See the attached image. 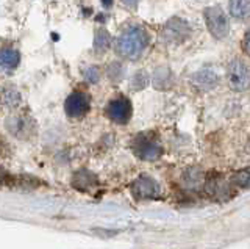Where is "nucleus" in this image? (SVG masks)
I'll use <instances>...</instances> for the list:
<instances>
[{
    "label": "nucleus",
    "instance_id": "nucleus-13",
    "mask_svg": "<svg viewBox=\"0 0 250 249\" xmlns=\"http://www.w3.org/2000/svg\"><path fill=\"white\" fill-rule=\"evenodd\" d=\"M153 87L158 91H166L174 85V74L167 66H158L152 75Z\"/></svg>",
    "mask_w": 250,
    "mask_h": 249
},
{
    "label": "nucleus",
    "instance_id": "nucleus-2",
    "mask_svg": "<svg viewBox=\"0 0 250 249\" xmlns=\"http://www.w3.org/2000/svg\"><path fill=\"white\" fill-rule=\"evenodd\" d=\"M227 80L233 91L242 92L250 88V68L244 60L234 58L227 68Z\"/></svg>",
    "mask_w": 250,
    "mask_h": 249
},
{
    "label": "nucleus",
    "instance_id": "nucleus-24",
    "mask_svg": "<svg viewBox=\"0 0 250 249\" xmlns=\"http://www.w3.org/2000/svg\"><path fill=\"white\" fill-rule=\"evenodd\" d=\"M102 3H104L106 8H109V6L113 5V0H102Z\"/></svg>",
    "mask_w": 250,
    "mask_h": 249
},
{
    "label": "nucleus",
    "instance_id": "nucleus-20",
    "mask_svg": "<svg viewBox=\"0 0 250 249\" xmlns=\"http://www.w3.org/2000/svg\"><path fill=\"white\" fill-rule=\"evenodd\" d=\"M83 77H84V80L88 83H97L100 80V77H102V69L99 66H96V65L88 66L83 71Z\"/></svg>",
    "mask_w": 250,
    "mask_h": 249
},
{
    "label": "nucleus",
    "instance_id": "nucleus-8",
    "mask_svg": "<svg viewBox=\"0 0 250 249\" xmlns=\"http://www.w3.org/2000/svg\"><path fill=\"white\" fill-rule=\"evenodd\" d=\"M131 194L136 199H153L158 196L160 185L156 183L155 179L148 176H141L130 186Z\"/></svg>",
    "mask_w": 250,
    "mask_h": 249
},
{
    "label": "nucleus",
    "instance_id": "nucleus-16",
    "mask_svg": "<svg viewBox=\"0 0 250 249\" xmlns=\"http://www.w3.org/2000/svg\"><path fill=\"white\" fill-rule=\"evenodd\" d=\"M111 43H113V38L108 33V30H105V28L96 30V35H94V52H96L97 55L105 53L109 49Z\"/></svg>",
    "mask_w": 250,
    "mask_h": 249
},
{
    "label": "nucleus",
    "instance_id": "nucleus-7",
    "mask_svg": "<svg viewBox=\"0 0 250 249\" xmlns=\"http://www.w3.org/2000/svg\"><path fill=\"white\" fill-rule=\"evenodd\" d=\"M106 116L116 124H127L131 118L133 108L127 97H116L106 105Z\"/></svg>",
    "mask_w": 250,
    "mask_h": 249
},
{
    "label": "nucleus",
    "instance_id": "nucleus-6",
    "mask_svg": "<svg viewBox=\"0 0 250 249\" xmlns=\"http://www.w3.org/2000/svg\"><path fill=\"white\" fill-rule=\"evenodd\" d=\"M91 108V99L86 92L82 91H74L67 96L64 102V112L69 118H83V116L89 112Z\"/></svg>",
    "mask_w": 250,
    "mask_h": 249
},
{
    "label": "nucleus",
    "instance_id": "nucleus-19",
    "mask_svg": "<svg viewBox=\"0 0 250 249\" xmlns=\"http://www.w3.org/2000/svg\"><path fill=\"white\" fill-rule=\"evenodd\" d=\"M148 82H150V77H148V74L146 71H138L131 79V88L135 91H141V90H144L147 87Z\"/></svg>",
    "mask_w": 250,
    "mask_h": 249
},
{
    "label": "nucleus",
    "instance_id": "nucleus-18",
    "mask_svg": "<svg viewBox=\"0 0 250 249\" xmlns=\"http://www.w3.org/2000/svg\"><path fill=\"white\" fill-rule=\"evenodd\" d=\"M231 183L241 188H250V168L239 169L231 176Z\"/></svg>",
    "mask_w": 250,
    "mask_h": 249
},
{
    "label": "nucleus",
    "instance_id": "nucleus-12",
    "mask_svg": "<svg viewBox=\"0 0 250 249\" xmlns=\"http://www.w3.org/2000/svg\"><path fill=\"white\" fill-rule=\"evenodd\" d=\"M21 63V53L13 47H2L0 49V71L11 72Z\"/></svg>",
    "mask_w": 250,
    "mask_h": 249
},
{
    "label": "nucleus",
    "instance_id": "nucleus-5",
    "mask_svg": "<svg viewBox=\"0 0 250 249\" xmlns=\"http://www.w3.org/2000/svg\"><path fill=\"white\" fill-rule=\"evenodd\" d=\"M191 35V27L180 18L169 19L161 28V40L166 44H182Z\"/></svg>",
    "mask_w": 250,
    "mask_h": 249
},
{
    "label": "nucleus",
    "instance_id": "nucleus-23",
    "mask_svg": "<svg viewBox=\"0 0 250 249\" xmlns=\"http://www.w3.org/2000/svg\"><path fill=\"white\" fill-rule=\"evenodd\" d=\"M244 50H246L247 55H250V30L244 36Z\"/></svg>",
    "mask_w": 250,
    "mask_h": 249
},
{
    "label": "nucleus",
    "instance_id": "nucleus-9",
    "mask_svg": "<svg viewBox=\"0 0 250 249\" xmlns=\"http://www.w3.org/2000/svg\"><path fill=\"white\" fill-rule=\"evenodd\" d=\"M205 191L213 198H229L230 196V183L225 181L221 173H208L205 177Z\"/></svg>",
    "mask_w": 250,
    "mask_h": 249
},
{
    "label": "nucleus",
    "instance_id": "nucleus-3",
    "mask_svg": "<svg viewBox=\"0 0 250 249\" xmlns=\"http://www.w3.org/2000/svg\"><path fill=\"white\" fill-rule=\"evenodd\" d=\"M207 27L216 40H224L230 33V22L221 6H208L203 11Z\"/></svg>",
    "mask_w": 250,
    "mask_h": 249
},
{
    "label": "nucleus",
    "instance_id": "nucleus-1",
    "mask_svg": "<svg viewBox=\"0 0 250 249\" xmlns=\"http://www.w3.org/2000/svg\"><path fill=\"white\" fill-rule=\"evenodd\" d=\"M148 47V35L141 25H131L125 28L116 40V53L121 58L135 61L144 55Z\"/></svg>",
    "mask_w": 250,
    "mask_h": 249
},
{
    "label": "nucleus",
    "instance_id": "nucleus-22",
    "mask_svg": "<svg viewBox=\"0 0 250 249\" xmlns=\"http://www.w3.org/2000/svg\"><path fill=\"white\" fill-rule=\"evenodd\" d=\"M121 2H122V5L125 6V8L133 10V8H136V6H138L139 0H121Z\"/></svg>",
    "mask_w": 250,
    "mask_h": 249
},
{
    "label": "nucleus",
    "instance_id": "nucleus-17",
    "mask_svg": "<svg viewBox=\"0 0 250 249\" xmlns=\"http://www.w3.org/2000/svg\"><path fill=\"white\" fill-rule=\"evenodd\" d=\"M106 77L113 83H119L125 77V69L122 66L121 61H111L106 68Z\"/></svg>",
    "mask_w": 250,
    "mask_h": 249
},
{
    "label": "nucleus",
    "instance_id": "nucleus-21",
    "mask_svg": "<svg viewBox=\"0 0 250 249\" xmlns=\"http://www.w3.org/2000/svg\"><path fill=\"white\" fill-rule=\"evenodd\" d=\"M3 102L10 107H16L21 102V96L16 90H5L3 92Z\"/></svg>",
    "mask_w": 250,
    "mask_h": 249
},
{
    "label": "nucleus",
    "instance_id": "nucleus-15",
    "mask_svg": "<svg viewBox=\"0 0 250 249\" xmlns=\"http://www.w3.org/2000/svg\"><path fill=\"white\" fill-rule=\"evenodd\" d=\"M230 14L238 21H249L250 0H230Z\"/></svg>",
    "mask_w": 250,
    "mask_h": 249
},
{
    "label": "nucleus",
    "instance_id": "nucleus-10",
    "mask_svg": "<svg viewBox=\"0 0 250 249\" xmlns=\"http://www.w3.org/2000/svg\"><path fill=\"white\" fill-rule=\"evenodd\" d=\"M191 83L199 91H211L219 85V75L213 71V69L205 68V69H200V71L192 74Z\"/></svg>",
    "mask_w": 250,
    "mask_h": 249
},
{
    "label": "nucleus",
    "instance_id": "nucleus-14",
    "mask_svg": "<svg viewBox=\"0 0 250 249\" xmlns=\"http://www.w3.org/2000/svg\"><path fill=\"white\" fill-rule=\"evenodd\" d=\"M72 185L75 186L77 190H80V191H89L92 186L97 185V177L94 176L91 171L82 169V171H78V173L74 176Z\"/></svg>",
    "mask_w": 250,
    "mask_h": 249
},
{
    "label": "nucleus",
    "instance_id": "nucleus-11",
    "mask_svg": "<svg viewBox=\"0 0 250 249\" xmlns=\"http://www.w3.org/2000/svg\"><path fill=\"white\" fill-rule=\"evenodd\" d=\"M205 173L199 166H191L189 169L185 171V174L182 177V183L186 190H200L205 185Z\"/></svg>",
    "mask_w": 250,
    "mask_h": 249
},
{
    "label": "nucleus",
    "instance_id": "nucleus-4",
    "mask_svg": "<svg viewBox=\"0 0 250 249\" xmlns=\"http://www.w3.org/2000/svg\"><path fill=\"white\" fill-rule=\"evenodd\" d=\"M131 149L135 152V155L141 160L146 161H153L158 160L163 155V147L161 144L156 141L152 135L141 134L138 135L131 143Z\"/></svg>",
    "mask_w": 250,
    "mask_h": 249
}]
</instances>
